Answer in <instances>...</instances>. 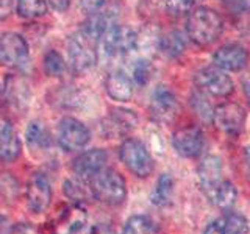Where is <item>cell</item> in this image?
Wrapping results in <instances>:
<instances>
[{
  "label": "cell",
  "instance_id": "6da1fadb",
  "mask_svg": "<svg viewBox=\"0 0 250 234\" xmlns=\"http://www.w3.org/2000/svg\"><path fill=\"white\" fill-rule=\"evenodd\" d=\"M224 31V20L221 14L208 6L192 8L188 14L186 33L191 41L199 47L213 45Z\"/></svg>",
  "mask_w": 250,
  "mask_h": 234
},
{
  "label": "cell",
  "instance_id": "7a4b0ae2",
  "mask_svg": "<svg viewBox=\"0 0 250 234\" xmlns=\"http://www.w3.org/2000/svg\"><path fill=\"white\" fill-rule=\"evenodd\" d=\"M91 189L94 198L105 203L108 206L122 205L127 198V184L124 176L114 169H102L99 174L92 178Z\"/></svg>",
  "mask_w": 250,
  "mask_h": 234
},
{
  "label": "cell",
  "instance_id": "3957f363",
  "mask_svg": "<svg viewBox=\"0 0 250 234\" xmlns=\"http://www.w3.org/2000/svg\"><path fill=\"white\" fill-rule=\"evenodd\" d=\"M119 158L133 175L147 178L153 172V159L146 145L138 139H125L119 148Z\"/></svg>",
  "mask_w": 250,
  "mask_h": 234
},
{
  "label": "cell",
  "instance_id": "277c9868",
  "mask_svg": "<svg viewBox=\"0 0 250 234\" xmlns=\"http://www.w3.org/2000/svg\"><path fill=\"white\" fill-rule=\"evenodd\" d=\"M97 39L91 38L82 30L69 41V62L75 74H84L97 59Z\"/></svg>",
  "mask_w": 250,
  "mask_h": 234
},
{
  "label": "cell",
  "instance_id": "5b68a950",
  "mask_svg": "<svg viewBox=\"0 0 250 234\" xmlns=\"http://www.w3.org/2000/svg\"><path fill=\"white\" fill-rule=\"evenodd\" d=\"M194 83L200 94H207V96L213 97H229L234 91L233 80L227 75L225 70L216 66L200 69L194 75Z\"/></svg>",
  "mask_w": 250,
  "mask_h": 234
},
{
  "label": "cell",
  "instance_id": "8992f818",
  "mask_svg": "<svg viewBox=\"0 0 250 234\" xmlns=\"http://www.w3.org/2000/svg\"><path fill=\"white\" fill-rule=\"evenodd\" d=\"M246 109L234 101H224L213 109V122L219 131L224 135L236 137L241 135L242 128L246 125Z\"/></svg>",
  "mask_w": 250,
  "mask_h": 234
},
{
  "label": "cell",
  "instance_id": "52a82bcc",
  "mask_svg": "<svg viewBox=\"0 0 250 234\" xmlns=\"http://www.w3.org/2000/svg\"><path fill=\"white\" fill-rule=\"evenodd\" d=\"M0 62L11 69H22L28 62V45L21 35L5 33L0 36Z\"/></svg>",
  "mask_w": 250,
  "mask_h": 234
},
{
  "label": "cell",
  "instance_id": "ba28073f",
  "mask_svg": "<svg viewBox=\"0 0 250 234\" xmlns=\"http://www.w3.org/2000/svg\"><path fill=\"white\" fill-rule=\"evenodd\" d=\"M89 130L80 120L66 117L58 125V144L64 152H77L89 142Z\"/></svg>",
  "mask_w": 250,
  "mask_h": 234
},
{
  "label": "cell",
  "instance_id": "9c48e42d",
  "mask_svg": "<svg viewBox=\"0 0 250 234\" xmlns=\"http://www.w3.org/2000/svg\"><path fill=\"white\" fill-rule=\"evenodd\" d=\"M86 225H88V213L86 209L74 203L67 206L58 215L53 225H50V234H84Z\"/></svg>",
  "mask_w": 250,
  "mask_h": 234
},
{
  "label": "cell",
  "instance_id": "30bf717a",
  "mask_svg": "<svg viewBox=\"0 0 250 234\" xmlns=\"http://www.w3.org/2000/svg\"><path fill=\"white\" fill-rule=\"evenodd\" d=\"M172 145L175 152L183 158H195L199 156L205 145V137L199 127H183L172 135Z\"/></svg>",
  "mask_w": 250,
  "mask_h": 234
},
{
  "label": "cell",
  "instance_id": "8fae6325",
  "mask_svg": "<svg viewBox=\"0 0 250 234\" xmlns=\"http://www.w3.org/2000/svg\"><path fill=\"white\" fill-rule=\"evenodd\" d=\"M52 201V187L49 178L42 174L31 175L27 184V203L28 208L36 214L45 213Z\"/></svg>",
  "mask_w": 250,
  "mask_h": 234
},
{
  "label": "cell",
  "instance_id": "7c38bea8",
  "mask_svg": "<svg viewBox=\"0 0 250 234\" xmlns=\"http://www.w3.org/2000/svg\"><path fill=\"white\" fill-rule=\"evenodd\" d=\"M249 50L241 44H227L216 50L213 62L214 66L225 72H239L249 64Z\"/></svg>",
  "mask_w": 250,
  "mask_h": 234
},
{
  "label": "cell",
  "instance_id": "4fadbf2b",
  "mask_svg": "<svg viewBox=\"0 0 250 234\" xmlns=\"http://www.w3.org/2000/svg\"><path fill=\"white\" fill-rule=\"evenodd\" d=\"M28 103V84L25 78L19 75H11L6 78L3 92V106L10 114L21 116Z\"/></svg>",
  "mask_w": 250,
  "mask_h": 234
},
{
  "label": "cell",
  "instance_id": "5bb4252c",
  "mask_svg": "<svg viewBox=\"0 0 250 234\" xmlns=\"http://www.w3.org/2000/svg\"><path fill=\"white\" fill-rule=\"evenodd\" d=\"M197 174H199L200 189L209 200L219 187V184L224 181L221 158H219V156H214V155H209L207 158H203L199 169H197Z\"/></svg>",
  "mask_w": 250,
  "mask_h": 234
},
{
  "label": "cell",
  "instance_id": "9a60e30c",
  "mask_svg": "<svg viewBox=\"0 0 250 234\" xmlns=\"http://www.w3.org/2000/svg\"><path fill=\"white\" fill-rule=\"evenodd\" d=\"M180 111L177 97L169 89H158L150 101V114L160 123H170Z\"/></svg>",
  "mask_w": 250,
  "mask_h": 234
},
{
  "label": "cell",
  "instance_id": "2e32d148",
  "mask_svg": "<svg viewBox=\"0 0 250 234\" xmlns=\"http://www.w3.org/2000/svg\"><path fill=\"white\" fill-rule=\"evenodd\" d=\"M106 158H108V155L105 150H102V148H92V150L82 153L74 161V166H72L77 178L86 179V181L92 179L105 167Z\"/></svg>",
  "mask_w": 250,
  "mask_h": 234
},
{
  "label": "cell",
  "instance_id": "e0dca14e",
  "mask_svg": "<svg viewBox=\"0 0 250 234\" xmlns=\"http://www.w3.org/2000/svg\"><path fill=\"white\" fill-rule=\"evenodd\" d=\"M21 155V140L10 122H0V161L13 162Z\"/></svg>",
  "mask_w": 250,
  "mask_h": 234
},
{
  "label": "cell",
  "instance_id": "ac0fdd59",
  "mask_svg": "<svg viewBox=\"0 0 250 234\" xmlns=\"http://www.w3.org/2000/svg\"><path fill=\"white\" fill-rule=\"evenodd\" d=\"M106 92L117 101H128L133 97V83L121 70H113L106 78Z\"/></svg>",
  "mask_w": 250,
  "mask_h": 234
},
{
  "label": "cell",
  "instance_id": "d6986e66",
  "mask_svg": "<svg viewBox=\"0 0 250 234\" xmlns=\"http://www.w3.org/2000/svg\"><path fill=\"white\" fill-rule=\"evenodd\" d=\"M236 198H238L236 187H234V184L229 181V179H224V181L219 184L216 192L213 194V197L209 198V201L217 208L229 211L233 208L234 203H236Z\"/></svg>",
  "mask_w": 250,
  "mask_h": 234
},
{
  "label": "cell",
  "instance_id": "ffe728a7",
  "mask_svg": "<svg viewBox=\"0 0 250 234\" xmlns=\"http://www.w3.org/2000/svg\"><path fill=\"white\" fill-rule=\"evenodd\" d=\"M64 194L66 197L75 203H84L94 200V194L91 189V184H88L86 179L77 178V179H67L64 183Z\"/></svg>",
  "mask_w": 250,
  "mask_h": 234
},
{
  "label": "cell",
  "instance_id": "44dd1931",
  "mask_svg": "<svg viewBox=\"0 0 250 234\" xmlns=\"http://www.w3.org/2000/svg\"><path fill=\"white\" fill-rule=\"evenodd\" d=\"M136 114L133 111H128V109H113L111 116H109V130H113L117 135L133 130L136 127Z\"/></svg>",
  "mask_w": 250,
  "mask_h": 234
},
{
  "label": "cell",
  "instance_id": "7402d4cb",
  "mask_svg": "<svg viewBox=\"0 0 250 234\" xmlns=\"http://www.w3.org/2000/svg\"><path fill=\"white\" fill-rule=\"evenodd\" d=\"M122 234H158V226L148 215H133L125 223Z\"/></svg>",
  "mask_w": 250,
  "mask_h": 234
},
{
  "label": "cell",
  "instance_id": "603a6c76",
  "mask_svg": "<svg viewBox=\"0 0 250 234\" xmlns=\"http://www.w3.org/2000/svg\"><path fill=\"white\" fill-rule=\"evenodd\" d=\"M172 192H174V179H172L170 175L163 174L156 181L150 200L155 206H164L170 201Z\"/></svg>",
  "mask_w": 250,
  "mask_h": 234
},
{
  "label": "cell",
  "instance_id": "cb8c5ba5",
  "mask_svg": "<svg viewBox=\"0 0 250 234\" xmlns=\"http://www.w3.org/2000/svg\"><path fill=\"white\" fill-rule=\"evenodd\" d=\"M160 49L169 58H178L185 52V39L178 31H170L161 38Z\"/></svg>",
  "mask_w": 250,
  "mask_h": 234
},
{
  "label": "cell",
  "instance_id": "d4e9b609",
  "mask_svg": "<svg viewBox=\"0 0 250 234\" xmlns=\"http://www.w3.org/2000/svg\"><path fill=\"white\" fill-rule=\"evenodd\" d=\"M224 234H249L250 226L247 218L239 213H227L222 215Z\"/></svg>",
  "mask_w": 250,
  "mask_h": 234
},
{
  "label": "cell",
  "instance_id": "484cf974",
  "mask_svg": "<svg viewBox=\"0 0 250 234\" xmlns=\"http://www.w3.org/2000/svg\"><path fill=\"white\" fill-rule=\"evenodd\" d=\"M27 140L31 148H39V150H44V148L50 147V135L41 123L33 122L30 123V127L27 128Z\"/></svg>",
  "mask_w": 250,
  "mask_h": 234
},
{
  "label": "cell",
  "instance_id": "4316f807",
  "mask_svg": "<svg viewBox=\"0 0 250 234\" xmlns=\"http://www.w3.org/2000/svg\"><path fill=\"white\" fill-rule=\"evenodd\" d=\"M18 13L23 19H38L47 13V0H19Z\"/></svg>",
  "mask_w": 250,
  "mask_h": 234
},
{
  "label": "cell",
  "instance_id": "83f0119b",
  "mask_svg": "<svg viewBox=\"0 0 250 234\" xmlns=\"http://www.w3.org/2000/svg\"><path fill=\"white\" fill-rule=\"evenodd\" d=\"M44 70L47 72V75L50 77H61L64 74L66 66L64 61H62L61 55L55 50H50L49 53L44 57Z\"/></svg>",
  "mask_w": 250,
  "mask_h": 234
},
{
  "label": "cell",
  "instance_id": "f1b7e54d",
  "mask_svg": "<svg viewBox=\"0 0 250 234\" xmlns=\"http://www.w3.org/2000/svg\"><path fill=\"white\" fill-rule=\"evenodd\" d=\"M194 8V0H167L166 11L170 18H183L191 13Z\"/></svg>",
  "mask_w": 250,
  "mask_h": 234
},
{
  "label": "cell",
  "instance_id": "f546056e",
  "mask_svg": "<svg viewBox=\"0 0 250 234\" xmlns=\"http://www.w3.org/2000/svg\"><path fill=\"white\" fill-rule=\"evenodd\" d=\"M152 77V67L148 64L147 61L141 59V61H136L135 66H133V78H135L136 84L139 86H144L148 83Z\"/></svg>",
  "mask_w": 250,
  "mask_h": 234
},
{
  "label": "cell",
  "instance_id": "4dcf8cb0",
  "mask_svg": "<svg viewBox=\"0 0 250 234\" xmlns=\"http://www.w3.org/2000/svg\"><path fill=\"white\" fill-rule=\"evenodd\" d=\"M192 108H194V111L197 113V116L202 117L203 120H211V119H213V108L209 106L208 100L203 97L202 94L192 96Z\"/></svg>",
  "mask_w": 250,
  "mask_h": 234
},
{
  "label": "cell",
  "instance_id": "1f68e13d",
  "mask_svg": "<svg viewBox=\"0 0 250 234\" xmlns=\"http://www.w3.org/2000/svg\"><path fill=\"white\" fill-rule=\"evenodd\" d=\"M224 6L233 16H241L249 10V3L246 0H224Z\"/></svg>",
  "mask_w": 250,
  "mask_h": 234
},
{
  "label": "cell",
  "instance_id": "d6a6232c",
  "mask_svg": "<svg viewBox=\"0 0 250 234\" xmlns=\"http://www.w3.org/2000/svg\"><path fill=\"white\" fill-rule=\"evenodd\" d=\"M8 234H39V231L30 223H19V225H14L13 228L8 231Z\"/></svg>",
  "mask_w": 250,
  "mask_h": 234
},
{
  "label": "cell",
  "instance_id": "836d02e7",
  "mask_svg": "<svg viewBox=\"0 0 250 234\" xmlns=\"http://www.w3.org/2000/svg\"><path fill=\"white\" fill-rule=\"evenodd\" d=\"M106 0H82V8L86 13H96L105 5Z\"/></svg>",
  "mask_w": 250,
  "mask_h": 234
},
{
  "label": "cell",
  "instance_id": "e575fe53",
  "mask_svg": "<svg viewBox=\"0 0 250 234\" xmlns=\"http://www.w3.org/2000/svg\"><path fill=\"white\" fill-rule=\"evenodd\" d=\"M203 234H224V230H222V217H219V218H216V220L211 222V223H208L205 231H203Z\"/></svg>",
  "mask_w": 250,
  "mask_h": 234
},
{
  "label": "cell",
  "instance_id": "d590c367",
  "mask_svg": "<svg viewBox=\"0 0 250 234\" xmlns=\"http://www.w3.org/2000/svg\"><path fill=\"white\" fill-rule=\"evenodd\" d=\"M13 5H14V0H0V19H5L10 16Z\"/></svg>",
  "mask_w": 250,
  "mask_h": 234
},
{
  "label": "cell",
  "instance_id": "8d00e7d4",
  "mask_svg": "<svg viewBox=\"0 0 250 234\" xmlns=\"http://www.w3.org/2000/svg\"><path fill=\"white\" fill-rule=\"evenodd\" d=\"M47 2L50 3V6L55 11H60V13L66 11L70 5V0H47Z\"/></svg>",
  "mask_w": 250,
  "mask_h": 234
},
{
  "label": "cell",
  "instance_id": "74e56055",
  "mask_svg": "<svg viewBox=\"0 0 250 234\" xmlns=\"http://www.w3.org/2000/svg\"><path fill=\"white\" fill-rule=\"evenodd\" d=\"M88 234H114L111 226L109 225H105V223H99L96 225L94 228H91V231Z\"/></svg>",
  "mask_w": 250,
  "mask_h": 234
},
{
  "label": "cell",
  "instance_id": "f35d334b",
  "mask_svg": "<svg viewBox=\"0 0 250 234\" xmlns=\"http://www.w3.org/2000/svg\"><path fill=\"white\" fill-rule=\"evenodd\" d=\"M242 91H244V96L250 103V72L242 78Z\"/></svg>",
  "mask_w": 250,
  "mask_h": 234
},
{
  "label": "cell",
  "instance_id": "ab89813d",
  "mask_svg": "<svg viewBox=\"0 0 250 234\" xmlns=\"http://www.w3.org/2000/svg\"><path fill=\"white\" fill-rule=\"evenodd\" d=\"M244 166H246V174L250 178V145L247 147L246 155H244Z\"/></svg>",
  "mask_w": 250,
  "mask_h": 234
},
{
  "label": "cell",
  "instance_id": "60d3db41",
  "mask_svg": "<svg viewBox=\"0 0 250 234\" xmlns=\"http://www.w3.org/2000/svg\"><path fill=\"white\" fill-rule=\"evenodd\" d=\"M5 226H6V218H5V217H2V215H0V234L3 233Z\"/></svg>",
  "mask_w": 250,
  "mask_h": 234
},
{
  "label": "cell",
  "instance_id": "b9f144b4",
  "mask_svg": "<svg viewBox=\"0 0 250 234\" xmlns=\"http://www.w3.org/2000/svg\"><path fill=\"white\" fill-rule=\"evenodd\" d=\"M249 30H250V27H249Z\"/></svg>",
  "mask_w": 250,
  "mask_h": 234
}]
</instances>
